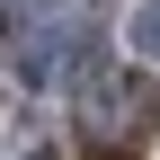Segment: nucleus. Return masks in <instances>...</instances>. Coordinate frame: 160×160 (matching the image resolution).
<instances>
[{"label": "nucleus", "instance_id": "nucleus-2", "mask_svg": "<svg viewBox=\"0 0 160 160\" xmlns=\"http://www.w3.org/2000/svg\"><path fill=\"white\" fill-rule=\"evenodd\" d=\"M133 45H142V53H160V0H151L142 18H133Z\"/></svg>", "mask_w": 160, "mask_h": 160}, {"label": "nucleus", "instance_id": "nucleus-1", "mask_svg": "<svg viewBox=\"0 0 160 160\" xmlns=\"http://www.w3.org/2000/svg\"><path fill=\"white\" fill-rule=\"evenodd\" d=\"M151 116H160V98L142 89V80H98L89 98H80V142H89V160H133L142 151V133H151Z\"/></svg>", "mask_w": 160, "mask_h": 160}]
</instances>
